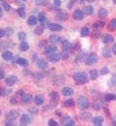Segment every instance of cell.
Listing matches in <instances>:
<instances>
[{
	"instance_id": "6da1fadb",
	"label": "cell",
	"mask_w": 116,
	"mask_h": 126,
	"mask_svg": "<svg viewBox=\"0 0 116 126\" xmlns=\"http://www.w3.org/2000/svg\"><path fill=\"white\" fill-rule=\"evenodd\" d=\"M73 79L77 84H83V83H86L88 81V77L84 72L75 73L74 76H73Z\"/></svg>"
},
{
	"instance_id": "7a4b0ae2",
	"label": "cell",
	"mask_w": 116,
	"mask_h": 126,
	"mask_svg": "<svg viewBox=\"0 0 116 126\" xmlns=\"http://www.w3.org/2000/svg\"><path fill=\"white\" fill-rule=\"evenodd\" d=\"M77 105H78L79 109H81V110H85V109H87V108L89 107V101H88V99H87L86 97H84V96H80V97H78Z\"/></svg>"
},
{
	"instance_id": "3957f363",
	"label": "cell",
	"mask_w": 116,
	"mask_h": 126,
	"mask_svg": "<svg viewBox=\"0 0 116 126\" xmlns=\"http://www.w3.org/2000/svg\"><path fill=\"white\" fill-rule=\"evenodd\" d=\"M18 112L16 111V110H12L10 111L8 114H7V117H6V123H12L14 122L17 117H18Z\"/></svg>"
},
{
	"instance_id": "277c9868",
	"label": "cell",
	"mask_w": 116,
	"mask_h": 126,
	"mask_svg": "<svg viewBox=\"0 0 116 126\" xmlns=\"http://www.w3.org/2000/svg\"><path fill=\"white\" fill-rule=\"evenodd\" d=\"M31 121V118L29 115H27L26 113L21 114L20 118H19V124L20 126H27V124H29Z\"/></svg>"
},
{
	"instance_id": "5b68a950",
	"label": "cell",
	"mask_w": 116,
	"mask_h": 126,
	"mask_svg": "<svg viewBox=\"0 0 116 126\" xmlns=\"http://www.w3.org/2000/svg\"><path fill=\"white\" fill-rule=\"evenodd\" d=\"M98 60V56H97V53L95 52H92L90 53L88 56H87V59H86V64L87 65H93L97 62Z\"/></svg>"
},
{
	"instance_id": "8992f818",
	"label": "cell",
	"mask_w": 116,
	"mask_h": 126,
	"mask_svg": "<svg viewBox=\"0 0 116 126\" xmlns=\"http://www.w3.org/2000/svg\"><path fill=\"white\" fill-rule=\"evenodd\" d=\"M48 27L51 31H60V30H62V26L58 23H49Z\"/></svg>"
},
{
	"instance_id": "52a82bcc",
	"label": "cell",
	"mask_w": 116,
	"mask_h": 126,
	"mask_svg": "<svg viewBox=\"0 0 116 126\" xmlns=\"http://www.w3.org/2000/svg\"><path fill=\"white\" fill-rule=\"evenodd\" d=\"M61 57H60V54H58V53H51L50 55H48V59L50 60V62H57L59 59H60Z\"/></svg>"
},
{
	"instance_id": "ba28073f",
	"label": "cell",
	"mask_w": 116,
	"mask_h": 126,
	"mask_svg": "<svg viewBox=\"0 0 116 126\" xmlns=\"http://www.w3.org/2000/svg\"><path fill=\"white\" fill-rule=\"evenodd\" d=\"M113 40H114V38H113L111 35H109V34H105V35H103V36L102 37V41H103L104 44H109V43H111Z\"/></svg>"
},
{
	"instance_id": "9c48e42d",
	"label": "cell",
	"mask_w": 116,
	"mask_h": 126,
	"mask_svg": "<svg viewBox=\"0 0 116 126\" xmlns=\"http://www.w3.org/2000/svg\"><path fill=\"white\" fill-rule=\"evenodd\" d=\"M17 81V76H10L9 78L6 79V83H7V85H10V86L13 85V84H15Z\"/></svg>"
},
{
	"instance_id": "30bf717a",
	"label": "cell",
	"mask_w": 116,
	"mask_h": 126,
	"mask_svg": "<svg viewBox=\"0 0 116 126\" xmlns=\"http://www.w3.org/2000/svg\"><path fill=\"white\" fill-rule=\"evenodd\" d=\"M2 58H3L4 60L9 61V60H11V59L13 58V53H12L11 51H9V50H6V51H4V52L2 53Z\"/></svg>"
},
{
	"instance_id": "8fae6325",
	"label": "cell",
	"mask_w": 116,
	"mask_h": 126,
	"mask_svg": "<svg viewBox=\"0 0 116 126\" xmlns=\"http://www.w3.org/2000/svg\"><path fill=\"white\" fill-rule=\"evenodd\" d=\"M74 18L77 20H81L83 18V13L80 10H76L74 12Z\"/></svg>"
},
{
	"instance_id": "7c38bea8",
	"label": "cell",
	"mask_w": 116,
	"mask_h": 126,
	"mask_svg": "<svg viewBox=\"0 0 116 126\" xmlns=\"http://www.w3.org/2000/svg\"><path fill=\"white\" fill-rule=\"evenodd\" d=\"M62 94L64 96H71L74 94V89L71 87H64L62 89Z\"/></svg>"
},
{
	"instance_id": "4fadbf2b",
	"label": "cell",
	"mask_w": 116,
	"mask_h": 126,
	"mask_svg": "<svg viewBox=\"0 0 116 126\" xmlns=\"http://www.w3.org/2000/svg\"><path fill=\"white\" fill-rule=\"evenodd\" d=\"M31 99H32V95L29 94V93H24V94L21 96V101H22L24 104L29 103Z\"/></svg>"
},
{
	"instance_id": "5bb4252c",
	"label": "cell",
	"mask_w": 116,
	"mask_h": 126,
	"mask_svg": "<svg viewBox=\"0 0 116 126\" xmlns=\"http://www.w3.org/2000/svg\"><path fill=\"white\" fill-rule=\"evenodd\" d=\"M55 51H56V47H54V46H50V47H46V49L44 50V53L47 54V55H50V54H51V53H54Z\"/></svg>"
},
{
	"instance_id": "9a60e30c",
	"label": "cell",
	"mask_w": 116,
	"mask_h": 126,
	"mask_svg": "<svg viewBox=\"0 0 116 126\" xmlns=\"http://www.w3.org/2000/svg\"><path fill=\"white\" fill-rule=\"evenodd\" d=\"M44 100H45L44 96H43V95H41V94H39L35 97L34 102H35V104H36V105H42V104L44 103Z\"/></svg>"
},
{
	"instance_id": "2e32d148",
	"label": "cell",
	"mask_w": 116,
	"mask_h": 126,
	"mask_svg": "<svg viewBox=\"0 0 116 126\" xmlns=\"http://www.w3.org/2000/svg\"><path fill=\"white\" fill-rule=\"evenodd\" d=\"M107 15H108V13H107L106 9H104V8H101L99 10V12H98V16L101 18H105L107 16Z\"/></svg>"
},
{
	"instance_id": "e0dca14e",
	"label": "cell",
	"mask_w": 116,
	"mask_h": 126,
	"mask_svg": "<svg viewBox=\"0 0 116 126\" xmlns=\"http://www.w3.org/2000/svg\"><path fill=\"white\" fill-rule=\"evenodd\" d=\"M103 122V118L102 116H96L93 119V123L95 126H102Z\"/></svg>"
},
{
	"instance_id": "ac0fdd59",
	"label": "cell",
	"mask_w": 116,
	"mask_h": 126,
	"mask_svg": "<svg viewBox=\"0 0 116 126\" xmlns=\"http://www.w3.org/2000/svg\"><path fill=\"white\" fill-rule=\"evenodd\" d=\"M37 67L39 69H42V70L47 69L48 68V63L46 61H44V60H38L37 61Z\"/></svg>"
},
{
	"instance_id": "d6986e66",
	"label": "cell",
	"mask_w": 116,
	"mask_h": 126,
	"mask_svg": "<svg viewBox=\"0 0 116 126\" xmlns=\"http://www.w3.org/2000/svg\"><path fill=\"white\" fill-rule=\"evenodd\" d=\"M19 49L22 50V51L28 50V49H29V45H28V43L25 42V41H22V42L20 43V45H19Z\"/></svg>"
},
{
	"instance_id": "ffe728a7",
	"label": "cell",
	"mask_w": 116,
	"mask_h": 126,
	"mask_svg": "<svg viewBox=\"0 0 116 126\" xmlns=\"http://www.w3.org/2000/svg\"><path fill=\"white\" fill-rule=\"evenodd\" d=\"M50 100L52 101V102H56V101H58L59 100V96H58V93L57 92H55V91H52V92H50Z\"/></svg>"
},
{
	"instance_id": "44dd1931",
	"label": "cell",
	"mask_w": 116,
	"mask_h": 126,
	"mask_svg": "<svg viewBox=\"0 0 116 126\" xmlns=\"http://www.w3.org/2000/svg\"><path fill=\"white\" fill-rule=\"evenodd\" d=\"M83 12H84V14H86V15H92V14H93V7L90 6V5L85 6V7L83 8Z\"/></svg>"
},
{
	"instance_id": "7402d4cb",
	"label": "cell",
	"mask_w": 116,
	"mask_h": 126,
	"mask_svg": "<svg viewBox=\"0 0 116 126\" xmlns=\"http://www.w3.org/2000/svg\"><path fill=\"white\" fill-rule=\"evenodd\" d=\"M17 63L18 64V65H20V66H27V65H28L27 59H25V58H21V57L17 58Z\"/></svg>"
},
{
	"instance_id": "603a6c76",
	"label": "cell",
	"mask_w": 116,
	"mask_h": 126,
	"mask_svg": "<svg viewBox=\"0 0 116 126\" xmlns=\"http://www.w3.org/2000/svg\"><path fill=\"white\" fill-rule=\"evenodd\" d=\"M116 99V95L113 94V93H108L104 96V100L107 101V102H110L112 100H115Z\"/></svg>"
},
{
	"instance_id": "cb8c5ba5",
	"label": "cell",
	"mask_w": 116,
	"mask_h": 126,
	"mask_svg": "<svg viewBox=\"0 0 116 126\" xmlns=\"http://www.w3.org/2000/svg\"><path fill=\"white\" fill-rule=\"evenodd\" d=\"M44 30H45L44 25H40V26H38V27L34 30V32H35V34H36V35L40 36V35H42V34L44 33Z\"/></svg>"
},
{
	"instance_id": "d4e9b609",
	"label": "cell",
	"mask_w": 116,
	"mask_h": 126,
	"mask_svg": "<svg viewBox=\"0 0 116 126\" xmlns=\"http://www.w3.org/2000/svg\"><path fill=\"white\" fill-rule=\"evenodd\" d=\"M88 34H89V28L86 27V26L82 27L81 30H80V36H81V37H86Z\"/></svg>"
},
{
	"instance_id": "484cf974",
	"label": "cell",
	"mask_w": 116,
	"mask_h": 126,
	"mask_svg": "<svg viewBox=\"0 0 116 126\" xmlns=\"http://www.w3.org/2000/svg\"><path fill=\"white\" fill-rule=\"evenodd\" d=\"M70 47H71L70 42L67 41V40H64V41L62 42V48H63V50H68Z\"/></svg>"
},
{
	"instance_id": "4316f807",
	"label": "cell",
	"mask_w": 116,
	"mask_h": 126,
	"mask_svg": "<svg viewBox=\"0 0 116 126\" xmlns=\"http://www.w3.org/2000/svg\"><path fill=\"white\" fill-rule=\"evenodd\" d=\"M28 24L31 25V26L37 24V18H36V16H29V18H28Z\"/></svg>"
},
{
	"instance_id": "83f0119b",
	"label": "cell",
	"mask_w": 116,
	"mask_h": 126,
	"mask_svg": "<svg viewBox=\"0 0 116 126\" xmlns=\"http://www.w3.org/2000/svg\"><path fill=\"white\" fill-rule=\"evenodd\" d=\"M59 39H60V38H59L57 35H50V42L52 43V44L57 43V42L59 41Z\"/></svg>"
},
{
	"instance_id": "f1b7e54d",
	"label": "cell",
	"mask_w": 116,
	"mask_h": 126,
	"mask_svg": "<svg viewBox=\"0 0 116 126\" xmlns=\"http://www.w3.org/2000/svg\"><path fill=\"white\" fill-rule=\"evenodd\" d=\"M103 25H104V22L103 21H97V22H95L93 24V26H94L95 29H101V28L103 27Z\"/></svg>"
},
{
	"instance_id": "f546056e",
	"label": "cell",
	"mask_w": 116,
	"mask_h": 126,
	"mask_svg": "<svg viewBox=\"0 0 116 126\" xmlns=\"http://www.w3.org/2000/svg\"><path fill=\"white\" fill-rule=\"evenodd\" d=\"M102 54H103V57H109L110 56V50L108 49V48H106V47H104L103 50H102Z\"/></svg>"
},
{
	"instance_id": "4dcf8cb0",
	"label": "cell",
	"mask_w": 116,
	"mask_h": 126,
	"mask_svg": "<svg viewBox=\"0 0 116 126\" xmlns=\"http://www.w3.org/2000/svg\"><path fill=\"white\" fill-rule=\"evenodd\" d=\"M38 19H39V21L43 24L45 21H46V19H47V16H46V14H44V13H41L39 16H38Z\"/></svg>"
},
{
	"instance_id": "1f68e13d",
	"label": "cell",
	"mask_w": 116,
	"mask_h": 126,
	"mask_svg": "<svg viewBox=\"0 0 116 126\" xmlns=\"http://www.w3.org/2000/svg\"><path fill=\"white\" fill-rule=\"evenodd\" d=\"M108 27H109V29H116V18H113L109 21Z\"/></svg>"
},
{
	"instance_id": "d6a6232c",
	"label": "cell",
	"mask_w": 116,
	"mask_h": 126,
	"mask_svg": "<svg viewBox=\"0 0 116 126\" xmlns=\"http://www.w3.org/2000/svg\"><path fill=\"white\" fill-rule=\"evenodd\" d=\"M36 5H40V6H46L49 4V1L48 0H36Z\"/></svg>"
},
{
	"instance_id": "836d02e7",
	"label": "cell",
	"mask_w": 116,
	"mask_h": 126,
	"mask_svg": "<svg viewBox=\"0 0 116 126\" xmlns=\"http://www.w3.org/2000/svg\"><path fill=\"white\" fill-rule=\"evenodd\" d=\"M90 77L92 79H97L98 78V72L96 70H91L90 71Z\"/></svg>"
},
{
	"instance_id": "e575fe53",
	"label": "cell",
	"mask_w": 116,
	"mask_h": 126,
	"mask_svg": "<svg viewBox=\"0 0 116 126\" xmlns=\"http://www.w3.org/2000/svg\"><path fill=\"white\" fill-rule=\"evenodd\" d=\"M69 56H70V54H69V52H68V50H63V52L60 54V57L63 59V60H66L69 58Z\"/></svg>"
},
{
	"instance_id": "d590c367",
	"label": "cell",
	"mask_w": 116,
	"mask_h": 126,
	"mask_svg": "<svg viewBox=\"0 0 116 126\" xmlns=\"http://www.w3.org/2000/svg\"><path fill=\"white\" fill-rule=\"evenodd\" d=\"M74 104H75V101L73 99H68L64 102V105L66 107H72V106H74Z\"/></svg>"
},
{
	"instance_id": "8d00e7d4",
	"label": "cell",
	"mask_w": 116,
	"mask_h": 126,
	"mask_svg": "<svg viewBox=\"0 0 116 126\" xmlns=\"http://www.w3.org/2000/svg\"><path fill=\"white\" fill-rule=\"evenodd\" d=\"M17 13H18V15H19L20 17H25V10H24V8H22V7L18 8Z\"/></svg>"
},
{
	"instance_id": "74e56055",
	"label": "cell",
	"mask_w": 116,
	"mask_h": 126,
	"mask_svg": "<svg viewBox=\"0 0 116 126\" xmlns=\"http://www.w3.org/2000/svg\"><path fill=\"white\" fill-rule=\"evenodd\" d=\"M1 5H2V8L5 10V11H9L10 9H11V7H10V5L6 2V1H2V3H1Z\"/></svg>"
},
{
	"instance_id": "f35d334b",
	"label": "cell",
	"mask_w": 116,
	"mask_h": 126,
	"mask_svg": "<svg viewBox=\"0 0 116 126\" xmlns=\"http://www.w3.org/2000/svg\"><path fill=\"white\" fill-rule=\"evenodd\" d=\"M85 58H86V55H85V53H84V52H82V53H80V54L78 55V57H77V61H78V62L84 61V60H85Z\"/></svg>"
},
{
	"instance_id": "ab89813d",
	"label": "cell",
	"mask_w": 116,
	"mask_h": 126,
	"mask_svg": "<svg viewBox=\"0 0 116 126\" xmlns=\"http://www.w3.org/2000/svg\"><path fill=\"white\" fill-rule=\"evenodd\" d=\"M25 38H26V34H25V32H19V33H18V39H19V40L24 41Z\"/></svg>"
},
{
	"instance_id": "60d3db41",
	"label": "cell",
	"mask_w": 116,
	"mask_h": 126,
	"mask_svg": "<svg viewBox=\"0 0 116 126\" xmlns=\"http://www.w3.org/2000/svg\"><path fill=\"white\" fill-rule=\"evenodd\" d=\"M70 120H72V119H71V117H70L69 115H66V116H64V117L62 118V123H63V125H65L66 123H68Z\"/></svg>"
},
{
	"instance_id": "b9f144b4",
	"label": "cell",
	"mask_w": 116,
	"mask_h": 126,
	"mask_svg": "<svg viewBox=\"0 0 116 126\" xmlns=\"http://www.w3.org/2000/svg\"><path fill=\"white\" fill-rule=\"evenodd\" d=\"M57 125H58V123L55 120H53V119H50V121H49V126H57Z\"/></svg>"
},
{
	"instance_id": "7bdbcfd3",
	"label": "cell",
	"mask_w": 116,
	"mask_h": 126,
	"mask_svg": "<svg viewBox=\"0 0 116 126\" xmlns=\"http://www.w3.org/2000/svg\"><path fill=\"white\" fill-rule=\"evenodd\" d=\"M108 73V68H103L102 70H101V74L102 75H105V74H107Z\"/></svg>"
},
{
	"instance_id": "ee69618b",
	"label": "cell",
	"mask_w": 116,
	"mask_h": 126,
	"mask_svg": "<svg viewBox=\"0 0 116 126\" xmlns=\"http://www.w3.org/2000/svg\"><path fill=\"white\" fill-rule=\"evenodd\" d=\"M32 55H33V56H32V60H33V61H38V54L34 52Z\"/></svg>"
},
{
	"instance_id": "f6af8a7d",
	"label": "cell",
	"mask_w": 116,
	"mask_h": 126,
	"mask_svg": "<svg viewBox=\"0 0 116 126\" xmlns=\"http://www.w3.org/2000/svg\"><path fill=\"white\" fill-rule=\"evenodd\" d=\"M64 126H76V125H75V122H74L73 120H70V121H69L68 123H66Z\"/></svg>"
},
{
	"instance_id": "bcb514c9",
	"label": "cell",
	"mask_w": 116,
	"mask_h": 126,
	"mask_svg": "<svg viewBox=\"0 0 116 126\" xmlns=\"http://www.w3.org/2000/svg\"><path fill=\"white\" fill-rule=\"evenodd\" d=\"M6 95V90L4 88H1L0 89V96H5Z\"/></svg>"
},
{
	"instance_id": "7dc6e473",
	"label": "cell",
	"mask_w": 116,
	"mask_h": 126,
	"mask_svg": "<svg viewBox=\"0 0 116 126\" xmlns=\"http://www.w3.org/2000/svg\"><path fill=\"white\" fill-rule=\"evenodd\" d=\"M54 5L55 6H61V1L60 0H54Z\"/></svg>"
},
{
	"instance_id": "c3c4849f",
	"label": "cell",
	"mask_w": 116,
	"mask_h": 126,
	"mask_svg": "<svg viewBox=\"0 0 116 126\" xmlns=\"http://www.w3.org/2000/svg\"><path fill=\"white\" fill-rule=\"evenodd\" d=\"M5 34H6V31H5L4 29H0V38H1V37H3Z\"/></svg>"
},
{
	"instance_id": "681fc988",
	"label": "cell",
	"mask_w": 116,
	"mask_h": 126,
	"mask_svg": "<svg viewBox=\"0 0 116 126\" xmlns=\"http://www.w3.org/2000/svg\"><path fill=\"white\" fill-rule=\"evenodd\" d=\"M4 76H5V74H4V72H3L2 70H0V79H4Z\"/></svg>"
},
{
	"instance_id": "f907efd6",
	"label": "cell",
	"mask_w": 116,
	"mask_h": 126,
	"mask_svg": "<svg viewBox=\"0 0 116 126\" xmlns=\"http://www.w3.org/2000/svg\"><path fill=\"white\" fill-rule=\"evenodd\" d=\"M10 103H11V104H13V105H15V104H16V99H15L14 97H13V98H11V99H10Z\"/></svg>"
},
{
	"instance_id": "816d5d0a",
	"label": "cell",
	"mask_w": 116,
	"mask_h": 126,
	"mask_svg": "<svg viewBox=\"0 0 116 126\" xmlns=\"http://www.w3.org/2000/svg\"><path fill=\"white\" fill-rule=\"evenodd\" d=\"M112 51H113V53L116 55V43L114 44V46H113V47H112Z\"/></svg>"
},
{
	"instance_id": "f5cc1de1",
	"label": "cell",
	"mask_w": 116,
	"mask_h": 126,
	"mask_svg": "<svg viewBox=\"0 0 116 126\" xmlns=\"http://www.w3.org/2000/svg\"><path fill=\"white\" fill-rule=\"evenodd\" d=\"M112 82H113L114 84H116V75H114L113 78H112Z\"/></svg>"
},
{
	"instance_id": "db71d44e",
	"label": "cell",
	"mask_w": 116,
	"mask_h": 126,
	"mask_svg": "<svg viewBox=\"0 0 116 126\" xmlns=\"http://www.w3.org/2000/svg\"><path fill=\"white\" fill-rule=\"evenodd\" d=\"M73 4H75V0H71V3H70V5H69V7L71 8V7L73 6Z\"/></svg>"
},
{
	"instance_id": "11a10c76",
	"label": "cell",
	"mask_w": 116,
	"mask_h": 126,
	"mask_svg": "<svg viewBox=\"0 0 116 126\" xmlns=\"http://www.w3.org/2000/svg\"><path fill=\"white\" fill-rule=\"evenodd\" d=\"M6 126H17L16 124H14V123H7Z\"/></svg>"
},
{
	"instance_id": "9f6ffc18",
	"label": "cell",
	"mask_w": 116,
	"mask_h": 126,
	"mask_svg": "<svg viewBox=\"0 0 116 126\" xmlns=\"http://www.w3.org/2000/svg\"><path fill=\"white\" fill-rule=\"evenodd\" d=\"M17 95H21L22 96V90H19V91H17Z\"/></svg>"
},
{
	"instance_id": "6f0895ef",
	"label": "cell",
	"mask_w": 116,
	"mask_h": 126,
	"mask_svg": "<svg viewBox=\"0 0 116 126\" xmlns=\"http://www.w3.org/2000/svg\"><path fill=\"white\" fill-rule=\"evenodd\" d=\"M2 13H3V11H2V8L0 7V17L2 16Z\"/></svg>"
},
{
	"instance_id": "680465c9",
	"label": "cell",
	"mask_w": 116,
	"mask_h": 126,
	"mask_svg": "<svg viewBox=\"0 0 116 126\" xmlns=\"http://www.w3.org/2000/svg\"><path fill=\"white\" fill-rule=\"evenodd\" d=\"M88 2H95V0H87Z\"/></svg>"
},
{
	"instance_id": "91938a15",
	"label": "cell",
	"mask_w": 116,
	"mask_h": 126,
	"mask_svg": "<svg viewBox=\"0 0 116 126\" xmlns=\"http://www.w3.org/2000/svg\"><path fill=\"white\" fill-rule=\"evenodd\" d=\"M113 1H114V3H115V4H116V0H113Z\"/></svg>"
},
{
	"instance_id": "94428289",
	"label": "cell",
	"mask_w": 116,
	"mask_h": 126,
	"mask_svg": "<svg viewBox=\"0 0 116 126\" xmlns=\"http://www.w3.org/2000/svg\"><path fill=\"white\" fill-rule=\"evenodd\" d=\"M23 1H26V0H23Z\"/></svg>"
}]
</instances>
